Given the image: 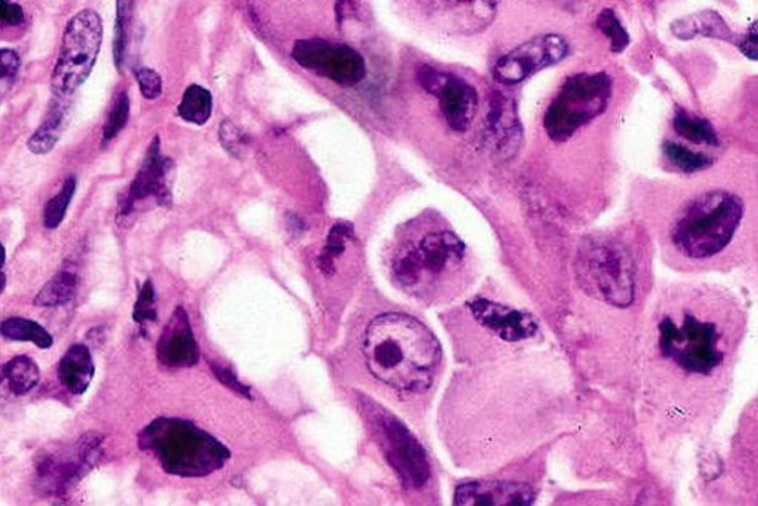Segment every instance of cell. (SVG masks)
<instances>
[{
  "label": "cell",
  "instance_id": "cell-32",
  "mask_svg": "<svg viewBox=\"0 0 758 506\" xmlns=\"http://www.w3.org/2000/svg\"><path fill=\"white\" fill-rule=\"evenodd\" d=\"M129 108H131V103H129L127 92H120L119 99H117L115 105H113L111 115H108V120L105 121L103 145L111 143L113 138H115L121 129L127 127Z\"/></svg>",
  "mask_w": 758,
  "mask_h": 506
},
{
  "label": "cell",
  "instance_id": "cell-38",
  "mask_svg": "<svg viewBox=\"0 0 758 506\" xmlns=\"http://www.w3.org/2000/svg\"><path fill=\"white\" fill-rule=\"evenodd\" d=\"M736 44L742 54L747 56V59L758 61V22L754 23L753 26L749 27L748 34L742 36L741 40H737Z\"/></svg>",
  "mask_w": 758,
  "mask_h": 506
},
{
  "label": "cell",
  "instance_id": "cell-15",
  "mask_svg": "<svg viewBox=\"0 0 758 506\" xmlns=\"http://www.w3.org/2000/svg\"><path fill=\"white\" fill-rule=\"evenodd\" d=\"M470 311L478 325L509 342L525 341L538 332L532 315L502 306V303L477 298L470 302Z\"/></svg>",
  "mask_w": 758,
  "mask_h": 506
},
{
  "label": "cell",
  "instance_id": "cell-36",
  "mask_svg": "<svg viewBox=\"0 0 758 506\" xmlns=\"http://www.w3.org/2000/svg\"><path fill=\"white\" fill-rule=\"evenodd\" d=\"M210 369H213L218 380L224 384L226 387H229L231 391L237 392V394L245 397V399H253V395H250V388L242 384L241 380L237 379V376L234 375V372L230 371L229 367L220 366V364H210Z\"/></svg>",
  "mask_w": 758,
  "mask_h": 506
},
{
  "label": "cell",
  "instance_id": "cell-25",
  "mask_svg": "<svg viewBox=\"0 0 758 506\" xmlns=\"http://www.w3.org/2000/svg\"><path fill=\"white\" fill-rule=\"evenodd\" d=\"M3 338L10 341L34 342L35 346L48 350L54 343L50 332L40 326L34 320L11 317L5 320L0 327Z\"/></svg>",
  "mask_w": 758,
  "mask_h": 506
},
{
  "label": "cell",
  "instance_id": "cell-39",
  "mask_svg": "<svg viewBox=\"0 0 758 506\" xmlns=\"http://www.w3.org/2000/svg\"><path fill=\"white\" fill-rule=\"evenodd\" d=\"M0 22L3 26H20L24 23V11L18 3L2 0L0 3Z\"/></svg>",
  "mask_w": 758,
  "mask_h": 506
},
{
  "label": "cell",
  "instance_id": "cell-33",
  "mask_svg": "<svg viewBox=\"0 0 758 506\" xmlns=\"http://www.w3.org/2000/svg\"><path fill=\"white\" fill-rule=\"evenodd\" d=\"M156 289H154L153 282L149 278L141 287L140 295H138L136 307H133V320L137 323H141V325L145 322H156Z\"/></svg>",
  "mask_w": 758,
  "mask_h": 506
},
{
  "label": "cell",
  "instance_id": "cell-4",
  "mask_svg": "<svg viewBox=\"0 0 758 506\" xmlns=\"http://www.w3.org/2000/svg\"><path fill=\"white\" fill-rule=\"evenodd\" d=\"M575 271L579 285L591 297L619 309L634 301V262L621 243L609 238L588 242L579 249Z\"/></svg>",
  "mask_w": 758,
  "mask_h": 506
},
{
  "label": "cell",
  "instance_id": "cell-14",
  "mask_svg": "<svg viewBox=\"0 0 758 506\" xmlns=\"http://www.w3.org/2000/svg\"><path fill=\"white\" fill-rule=\"evenodd\" d=\"M103 437L89 432L77 441L75 456H44L38 465V488L48 495H63L95 464Z\"/></svg>",
  "mask_w": 758,
  "mask_h": 506
},
{
  "label": "cell",
  "instance_id": "cell-28",
  "mask_svg": "<svg viewBox=\"0 0 758 506\" xmlns=\"http://www.w3.org/2000/svg\"><path fill=\"white\" fill-rule=\"evenodd\" d=\"M663 148L668 161L675 165L676 168H679L680 171L686 173L698 172L711 165L709 157L703 155V153H695L682 144L675 143V141H667V143H664Z\"/></svg>",
  "mask_w": 758,
  "mask_h": 506
},
{
  "label": "cell",
  "instance_id": "cell-31",
  "mask_svg": "<svg viewBox=\"0 0 758 506\" xmlns=\"http://www.w3.org/2000/svg\"><path fill=\"white\" fill-rule=\"evenodd\" d=\"M132 3L117 2V20L115 30V42H113V54L117 68H121L125 60V51L128 47L129 22L132 17Z\"/></svg>",
  "mask_w": 758,
  "mask_h": 506
},
{
  "label": "cell",
  "instance_id": "cell-19",
  "mask_svg": "<svg viewBox=\"0 0 758 506\" xmlns=\"http://www.w3.org/2000/svg\"><path fill=\"white\" fill-rule=\"evenodd\" d=\"M94 375L95 366L88 347L77 343V346L68 348L59 364L61 384L72 394L80 395L87 392Z\"/></svg>",
  "mask_w": 758,
  "mask_h": 506
},
{
  "label": "cell",
  "instance_id": "cell-21",
  "mask_svg": "<svg viewBox=\"0 0 758 506\" xmlns=\"http://www.w3.org/2000/svg\"><path fill=\"white\" fill-rule=\"evenodd\" d=\"M67 108L60 103L52 105L47 119L28 140L27 147L34 155H48L59 143L67 125Z\"/></svg>",
  "mask_w": 758,
  "mask_h": 506
},
{
  "label": "cell",
  "instance_id": "cell-26",
  "mask_svg": "<svg viewBox=\"0 0 758 506\" xmlns=\"http://www.w3.org/2000/svg\"><path fill=\"white\" fill-rule=\"evenodd\" d=\"M77 275L73 271L61 270L50 282L40 289L35 298V306L60 307L66 306L75 298L77 290Z\"/></svg>",
  "mask_w": 758,
  "mask_h": 506
},
{
  "label": "cell",
  "instance_id": "cell-30",
  "mask_svg": "<svg viewBox=\"0 0 758 506\" xmlns=\"http://www.w3.org/2000/svg\"><path fill=\"white\" fill-rule=\"evenodd\" d=\"M598 27L603 31V35L611 39V50L616 54L626 50L630 43V36H628L622 23L619 22L618 15L611 8L600 12Z\"/></svg>",
  "mask_w": 758,
  "mask_h": 506
},
{
  "label": "cell",
  "instance_id": "cell-6",
  "mask_svg": "<svg viewBox=\"0 0 758 506\" xmlns=\"http://www.w3.org/2000/svg\"><path fill=\"white\" fill-rule=\"evenodd\" d=\"M465 254L467 249L457 234L445 230L427 233L397 255L393 273L403 289L421 293V289L457 273Z\"/></svg>",
  "mask_w": 758,
  "mask_h": 506
},
{
  "label": "cell",
  "instance_id": "cell-5",
  "mask_svg": "<svg viewBox=\"0 0 758 506\" xmlns=\"http://www.w3.org/2000/svg\"><path fill=\"white\" fill-rule=\"evenodd\" d=\"M611 96L612 79L606 73L571 76L547 108V135L557 143L569 140L579 128L586 127L606 111Z\"/></svg>",
  "mask_w": 758,
  "mask_h": 506
},
{
  "label": "cell",
  "instance_id": "cell-3",
  "mask_svg": "<svg viewBox=\"0 0 758 506\" xmlns=\"http://www.w3.org/2000/svg\"><path fill=\"white\" fill-rule=\"evenodd\" d=\"M141 447L153 452L166 472L180 477L208 476L230 457L220 441L184 419H157L141 434Z\"/></svg>",
  "mask_w": 758,
  "mask_h": 506
},
{
  "label": "cell",
  "instance_id": "cell-24",
  "mask_svg": "<svg viewBox=\"0 0 758 506\" xmlns=\"http://www.w3.org/2000/svg\"><path fill=\"white\" fill-rule=\"evenodd\" d=\"M672 125H675L676 132L680 137L691 141L693 144L712 145L715 147V145L720 143L715 128L708 120L693 116L691 113L683 111V108H677Z\"/></svg>",
  "mask_w": 758,
  "mask_h": 506
},
{
  "label": "cell",
  "instance_id": "cell-17",
  "mask_svg": "<svg viewBox=\"0 0 758 506\" xmlns=\"http://www.w3.org/2000/svg\"><path fill=\"white\" fill-rule=\"evenodd\" d=\"M157 359L169 367L194 366L201 359L189 315L182 307L174 311L171 320L162 332Z\"/></svg>",
  "mask_w": 758,
  "mask_h": 506
},
{
  "label": "cell",
  "instance_id": "cell-37",
  "mask_svg": "<svg viewBox=\"0 0 758 506\" xmlns=\"http://www.w3.org/2000/svg\"><path fill=\"white\" fill-rule=\"evenodd\" d=\"M20 70V56L17 52L3 48L0 51V79L12 82Z\"/></svg>",
  "mask_w": 758,
  "mask_h": 506
},
{
  "label": "cell",
  "instance_id": "cell-2",
  "mask_svg": "<svg viewBox=\"0 0 758 506\" xmlns=\"http://www.w3.org/2000/svg\"><path fill=\"white\" fill-rule=\"evenodd\" d=\"M744 202L715 190L689 202L671 230L675 248L689 259H709L723 252L744 220Z\"/></svg>",
  "mask_w": 758,
  "mask_h": 506
},
{
  "label": "cell",
  "instance_id": "cell-22",
  "mask_svg": "<svg viewBox=\"0 0 758 506\" xmlns=\"http://www.w3.org/2000/svg\"><path fill=\"white\" fill-rule=\"evenodd\" d=\"M3 379L15 395H26L38 387L40 371L38 364L27 355H18L5 363L2 369Z\"/></svg>",
  "mask_w": 758,
  "mask_h": 506
},
{
  "label": "cell",
  "instance_id": "cell-13",
  "mask_svg": "<svg viewBox=\"0 0 758 506\" xmlns=\"http://www.w3.org/2000/svg\"><path fill=\"white\" fill-rule=\"evenodd\" d=\"M172 169L174 164L168 157L162 156L159 137H154L150 144L147 156L137 177L129 185L127 194L120 198L119 217L125 220L131 215L137 202L147 197L156 198L157 205L164 208L172 206Z\"/></svg>",
  "mask_w": 758,
  "mask_h": 506
},
{
  "label": "cell",
  "instance_id": "cell-7",
  "mask_svg": "<svg viewBox=\"0 0 758 506\" xmlns=\"http://www.w3.org/2000/svg\"><path fill=\"white\" fill-rule=\"evenodd\" d=\"M103 43V22L99 12L83 10L68 20L64 28L59 60L51 76L56 99L75 94L94 70Z\"/></svg>",
  "mask_w": 758,
  "mask_h": 506
},
{
  "label": "cell",
  "instance_id": "cell-10",
  "mask_svg": "<svg viewBox=\"0 0 758 506\" xmlns=\"http://www.w3.org/2000/svg\"><path fill=\"white\" fill-rule=\"evenodd\" d=\"M374 424L385 456L399 473L400 480L408 488H421L427 483L429 477L427 455L412 432L399 419L384 411L375 413Z\"/></svg>",
  "mask_w": 758,
  "mask_h": 506
},
{
  "label": "cell",
  "instance_id": "cell-27",
  "mask_svg": "<svg viewBox=\"0 0 758 506\" xmlns=\"http://www.w3.org/2000/svg\"><path fill=\"white\" fill-rule=\"evenodd\" d=\"M351 237L352 226L347 222H338L332 226L326 246L319 257V269L322 270L323 274L332 275L335 273V259L342 257L346 250L347 242Z\"/></svg>",
  "mask_w": 758,
  "mask_h": 506
},
{
  "label": "cell",
  "instance_id": "cell-18",
  "mask_svg": "<svg viewBox=\"0 0 758 506\" xmlns=\"http://www.w3.org/2000/svg\"><path fill=\"white\" fill-rule=\"evenodd\" d=\"M486 141L490 148L500 155L516 152L521 143L522 129L518 124L513 101L498 95L490 104L488 121H486Z\"/></svg>",
  "mask_w": 758,
  "mask_h": 506
},
{
  "label": "cell",
  "instance_id": "cell-11",
  "mask_svg": "<svg viewBox=\"0 0 758 506\" xmlns=\"http://www.w3.org/2000/svg\"><path fill=\"white\" fill-rule=\"evenodd\" d=\"M569 54V43L561 35L547 34L522 43L494 64L493 76L505 87L522 83L535 73L561 63Z\"/></svg>",
  "mask_w": 758,
  "mask_h": 506
},
{
  "label": "cell",
  "instance_id": "cell-12",
  "mask_svg": "<svg viewBox=\"0 0 758 506\" xmlns=\"http://www.w3.org/2000/svg\"><path fill=\"white\" fill-rule=\"evenodd\" d=\"M417 80L428 94L439 100L441 113L453 131L465 132L472 127L478 108V95L467 80L432 67L421 68Z\"/></svg>",
  "mask_w": 758,
  "mask_h": 506
},
{
  "label": "cell",
  "instance_id": "cell-35",
  "mask_svg": "<svg viewBox=\"0 0 758 506\" xmlns=\"http://www.w3.org/2000/svg\"><path fill=\"white\" fill-rule=\"evenodd\" d=\"M136 79L138 87H140L141 95L145 100L159 99L162 88H164L159 73L152 70V68L141 67L136 72Z\"/></svg>",
  "mask_w": 758,
  "mask_h": 506
},
{
  "label": "cell",
  "instance_id": "cell-23",
  "mask_svg": "<svg viewBox=\"0 0 758 506\" xmlns=\"http://www.w3.org/2000/svg\"><path fill=\"white\" fill-rule=\"evenodd\" d=\"M213 94L208 89L192 85L185 89L184 95H182L181 103L178 105V115L189 124L204 127L213 115Z\"/></svg>",
  "mask_w": 758,
  "mask_h": 506
},
{
  "label": "cell",
  "instance_id": "cell-16",
  "mask_svg": "<svg viewBox=\"0 0 758 506\" xmlns=\"http://www.w3.org/2000/svg\"><path fill=\"white\" fill-rule=\"evenodd\" d=\"M534 489L518 481L484 480L458 485L453 506H532Z\"/></svg>",
  "mask_w": 758,
  "mask_h": 506
},
{
  "label": "cell",
  "instance_id": "cell-1",
  "mask_svg": "<svg viewBox=\"0 0 758 506\" xmlns=\"http://www.w3.org/2000/svg\"><path fill=\"white\" fill-rule=\"evenodd\" d=\"M371 374L404 392L432 387L441 362L440 343L420 320L400 313L378 315L369 323L363 342Z\"/></svg>",
  "mask_w": 758,
  "mask_h": 506
},
{
  "label": "cell",
  "instance_id": "cell-29",
  "mask_svg": "<svg viewBox=\"0 0 758 506\" xmlns=\"http://www.w3.org/2000/svg\"><path fill=\"white\" fill-rule=\"evenodd\" d=\"M75 193L76 178L68 177L63 184V189L60 190V193H56L55 196L44 205L43 225L47 226L48 230H55L56 226H60L61 222L64 221Z\"/></svg>",
  "mask_w": 758,
  "mask_h": 506
},
{
  "label": "cell",
  "instance_id": "cell-20",
  "mask_svg": "<svg viewBox=\"0 0 758 506\" xmlns=\"http://www.w3.org/2000/svg\"><path fill=\"white\" fill-rule=\"evenodd\" d=\"M672 34L682 40L695 38L696 35L708 36L733 42V34L724 20L716 11H703L684 20H677L671 24Z\"/></svg>",
  "mask_w": 758,
  "mask_h": 506
},
{
  "label": "cell",
  "instance_id": "cell-8",
  "mask_svg": "<svg viewBox=\"0 0 758 506\" xmlns=\"http://www.w3.org/2000/svg\"><path fill=\"white\" fill-rule=\"evenodd\" d=\"M720 335L711 322H704L686 314L677 325L671 317L659 323V348L664 358L671 359L677 366L691 374H708L723 360L719 347Z\"/></svg>",
  "mask_w": 758,
  "mask_h": 506
},
{
  "label": "cell",
  "instance_id": "cell-34",
  "mask_svg": "<svg viewBox=\"0 0 758 506\" xmlns=\"http://www.w3.org/2000/svg\"><path fill=\"white\" fill-rule=\"evenodd\" d=\"M220 141L226 152L236 157H241L242 153L245 152L246 145L249 144V138H247L246 133L229 120L221 124Z\"/></svg>",
  "mask_w": 758,
  "mask_h": 506
},
{
  "label": "cell",
  "instance_id": "cell-9",
  "mask_svg": "<svg viewBox=\"0 0 758 506\" xmlns=\"http://www.w3.org/2000/svg\"><path fill=\"white\" fill-rule=\"evenodd\" d=\"M292 56L299 66L342 87H356L367 78L363 56L348 44L320 39L299 40L292 50Z\"/></svg>",
  "mask_w": 758,
  "mask_h": 506
}]
</instances>
